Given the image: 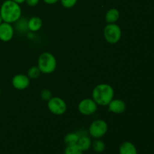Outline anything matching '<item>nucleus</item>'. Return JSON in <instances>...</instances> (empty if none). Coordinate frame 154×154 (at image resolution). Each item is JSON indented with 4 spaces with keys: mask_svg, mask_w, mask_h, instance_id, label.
<instances>
[{
    "mask_svg": "<svg viewBox=\"0 0 154 154\" xmlns=\"http://www.w3.org/2000/svg\"><path fill=\"white\" fill-rule=\"evenodd\" d=\"M0 15L3 22L14 23L22 17L20 5L13 0H6L0 8Z\"/></svg>",
    "mask_w": 154,
    "mask_h": 154,
    "instance_id": "f257e3e1",
    "label": "nucleus"
},
{
    "mask_svg": "<svg viewBox=\"0 0 154 154\" xmlns=\"http://www.w3.org/2000/svg\"><path fill=\"white\" fill-rule=\"evenodd\" d=\"M114 90L108 84H100L94 87L92 92V99L98 105L107 106L114 99Z\"/></svg>",
    "mask_w": 154,
    "mask_h": 154,
    "instance_id": "f03ea898",
    "label": "nucleus"
},
{
    "mask_svg": "<svg viewBox=\"0 0 154 154\" xmlns=\"http://www.w3.org/2000/svg\"><path fill=\"white\" fill-rule=\"evenodd\" d=\"M38 67L43 74H51L56 70L57 61L56 57L50 52H44L38 59Z\"/></svg>",
    "mask_w": 154,
    "mask_h": 154,
    "instance_id": "7ed1b4c3",
    "label": "nucleus"
},
{
    "mask_svg": "<svg viewBox=\"0 0 154 154\" xmlns=\"http://www.w3.org/2000/svg\"><path fill=\"white\" fill-rule=\"evenodd\" d=\"M104 37L108 43H118L122 37L121 28L116 23H108L104 28Z\"/></svg>",
    "mask_w": 154,
    "mask_h": 154,
    "instance_id": "20e7f679",
    "label": "nucleus"
},
{
    "mask_svg": "<svg viewBox=\"0 0 154 154\" xmlns=\"http://www.w3.org/2000/svg\"><path fill=\"white\" fill-rule=\"evenodd\" d=\"M108 126L106 121L102 119L94 120L89 126L88 133L94 139L102 138L106 135L108 132Z\"/></svg>",
    "mask_w": 154,
    "mask_h": 154,
    "instance_id": "39448f33",
    "label": "nucleus"
},
{
    "mask_svg": "<svg viewBox=\"0 0 154 154\" xmlns=\"http://www.w3.org/2000/svg\"><path fill=\"white\" fill-rule=\"evenodd\" d=\"M48 110L55 115H63L67 111L66 102L63 99L57 96L52 97L48 102Z\"/></svg>",
    "mask_w": 154,
    "mask_h": 154,
    "instance_id": "423d86ee",
    "label": "nucleus"
},
{
    "mask_svg": "<svg viewBox=\"0 0 154 154\" xmlns=\"http://www.w3.org/2000/svg\"><path fill=\"white\" fill-rule=\"evenodd\" d=\"M78 109V111L83 115L90 116L96 112L98 109V105L93 99L87 98V99H82L79 102Z\"/></svg>",
    "mask_w": 154,
    "mask_h": 154,
    "instance_id": "0eeeda50",
    "label": "nucleus"
},
{
    "mask_svg": "<svg viewBox=\"0 0 154 154\" xmlns=\"http://www.w3.org/2000/svg\"><path fill=\"white\" fill-rule=\"evenodd\" d=\"M14 35V28L12 24L2 22L0 24V41L8 42L12 40Z\"/></svg>",
    "mask_w": 154,
    "mask_h": 154,
    "instance_id": "6e6552de",
    "label": "nucleus"
},
{
    "mask_svg": "<svg viewBox=\"0 0 154 154\" xmlns=\"http://www.w3.org/2000/svg\"><path fill=\"white\" fill-rule=\"evenodd\" d=\"M11 84L16 90H26L28 88L30 84V78L23 74H18L13 77L11 80Z\"/></svg>",
    "mask_w": 154,
    "mask_h": 154,
    "instance_id": "1a4fd4ad",
    "label": "nucleus"
},
{
    "mask_svg": "<svg viewBox=\"0 0 154 154\" xmlns=\"http://www.w3.org/2000/svg\"><path fill=\"white\" fill-rule=\"evenodd\" d=\"M108 111L115 114H121L125 112L126 109V105L124 101L121 99H114L111 101L108 105Z\"/></svg>",
    "mask_w": 154,
    "mask_h": 154,
    "instance_id": "9d476101",
    "label": "nucleus"
},
{
    "mask_svg": "<svg viewBox=\"0 0 154 154\" xmlns=\"http://www.w3.org/2000/svg\"><path fill=\"white\" fill-rule=\"evenodd\" d=\"M119 154H138V150L133 143L127 141L120 145Z\"/></svg>",
    "mask_w": 154,
    "mask_h": 154,
    "instance_id": "9b49d317",
    "label": "nucleus"
},
{
    "mask_svg": "<svg viewBox=\"0 0 154 154\" xmlns=\"http://www.w3.org/2000/svg\"><path fill=\"white\" fill-rule=\"evenodd\" d=\"M43 23L41 17L37 16L32 17L28 20V29L29 31L32 32H36L42 29Z\"/></svg>",
    "mask_w": 154,
    "mask_h": 154,
    "instance_id": "f8f14e48",
    "label": "nucleus"
},
{
    "mask_svg": "<svg viewBox=\"0 0 154 154\" xmlns=\"http://www.w3.org/2000/svg\"><path fill=\"white\" fill-rule=\"evenodd\" d=\"M91 144L92 140L88 135L80 136L78 143H77V145L84 152L87 151L89 149L91 148Z\"/></svg>",
    "mask_w": 154,
    "mask_h": 154,
    "instance_id": "ddd939ff",
    "label": "nucleus"
},
{
    "mask_svg": "<svg viewBox=\"0 0 154 154\" xmlns=\"http://www.w3.org/2000/svg\"><path fill=\"white\" fill-rule=\"evenodd\" d=\"M120 18V11L117 8H111L105 14V21L107 23H115Z\"/></svg>",
    "mask_w": 154,
    "mask_h": 154,
    "instance_id": "4468645a",
    "label": "nucleus"
},
{
    "mask_svg": "<svg viewBox=\"0 0 154 154\" xmlns=\"http://www.w3.org/2000/svg\"><path fill=\"white\" fill-rule=\"evenodd\" d=\"M14 28L16 31H17L19 33H21V34L26 33L27 31H29L28 20L21 17L18 20L14 23Z\"/></svg>",
    "mask_w": 154,
    "mask_h": 154,
    "instance_id": "2eb2a0df",
    "label": "nucleus"
},
{
    "mask_svg": "<svg viewBox=\"0 0 154 154\" xmlns=\"http://www.w3.org/2000/svg\"><path fill=\"white\" fill-rule=\"evenodd\" d=\"M91 148L96 153H101L105 151L106 145H105V143L101 138H97V139H95L94 141H92Z\"/></svg>",
    "mask_w": 154,
    "mask_h": 154,
    "instance_id": "dca6fc26",
    "label": "nucleus"
},
{
    "mask_svg": "<svg viewBox=\"0 0 154 154\" xmlns=\"http://www.w3.org/2000/svg\"><path fill=\"white\" fill-rule=\"evenodd\" d=\"M78 139H79V136H78V133L75 132H69L67 135H65L63 141H64V143L66 144V146H69L77 144Z\"/></svg>",
    "mask_w": 154,
    "mask_h": 154,
    "instance_id": "f3484780",
    "label": "nucleus"
},
{
    "mask_svg": "<svg viewBox=\"0 0 154 154\" xmlns=\"http://www.w3.org/2000/svg\"><path fill=\"white\" fill-rule=\"evenodd\" d=\"M63 154H84V151L80 149L77 144L66 146Z\"/></svg>",
    "mask_w": 154,
    "mask_h": 154,
    "instance_id": "a211bd4d",
    "label": "nucleus"
},
{
    "mask_svg": "<svg viewBox=\"0 0 154 154\" xmlns=\"http://www.w3.org/2000/svg\"><path fill=\"white\" fill-rule=\"evenodd\" d=\"M41 71L38 69V66H32L29 68L27 72V76L30 78V79H37L39 78L41 75Z\"/></svg>",
    "mask_w": 154,
    "mask_h": 154,
    "instance_id": "6ab92c4d",
    "label": "nucleus"
},
{
    "mask_svg": "<svg viewBox=\"0 0 154 154\" xmlns=\"http://www.w3.org/2000/svg\"><path fill=\"white\" fill-rule=\"evenodd\" d=\"M40 97L45 102H48L53 97V93L48 89H44L40 93Z\"/></svg>",
    "mask_w": 154,
    "mask_h": 154,
    "instance_id": "aec40b11",
    "label": "nucleus"
},
{
    "mask_svg": "<svg viewBox=\"0 0 154 154\" xmlns=\"http://www.w3.org/2000/svg\"><path fill=\"white\" fill-rule=\"evenodd\" d=\"M62 5L66 8H72L78 2V0H60Z\"/></svg>",
    "mask_w": 154,
    "mask_h": 154,
    "instance_id": "412c9836",
    "label": "nucleus"
},
{
    "mask_svg": "<svg viewBox=\"0 0 154 154\" xmlns=\"http://www.w3.org/2000/svg\"><path fill=\"white\" fill-rule=\"evenodd\" d=\"M40 0H26L25 2L30 7H35L39 3Z\"/></svg>",
    "mask_w": 154,
    "mask_h": 154,
    "instance_id": "4be33fe9",
    "label": "nucleus"
},
{
    "mask_svg": "<svg viewBox=\"0 0 154 154\" xmlns=\"http://www.w3.org/2000/svg\"><path fill=\"white\" fill-rule=\"evenodd\" d=\"M43 1L48 5H54L56 4L57 2H58L60 0H43Z\"/></svg>",
    "mask_w": 154,
    "mask_h": 154,
    "instance_id": "5701e85b",
    "label": "nucleus"
},
{
    "mask_svg": "<svg viewBox=\"0 0 154 154\" xmlns=\"http://www.w3.org/2000/svg\"><path fill=\"white\" fill-rule=\"evenodd\" d=\"M13 1H14L15 2H17V3H18L19 5H20V4H23V2H25L26 0H13Z\"/></svg>",
    "mask_w": 154,
    "mask_h": 154,
    "instance_id": "b1692460",
    "label": "nucleus"
},
{
    "mask_svg": "<svg viewBox=\"0 0 154 154\" xmlns=\"http://www.w3.org/2000/svg\"><path fill=\"white\" fill-rule=\"evenodd\" d=\"M3 22V20H2V17H1V15H0V24L2 23Z\"/></svg>",
    "mask_w": 154,
    "mask_h": 154,
    "instance_id": "393cba45",
    "label": "nucleus"
},
{
    "mask_svg": "<svg viewBox=\"0 0 154 154\" xmlns=\"http://www.w3.org/2000/svg\"><path fill=\"white\" fill-rule=\"evenodd\" d=\"M0 95H1V90H0Z\"/></svg>",
    "mask_w": 154,
    "mask_h": 154,
    "instance_id": "a878e982",
    "label": "nucleus"
}]
</instances>
